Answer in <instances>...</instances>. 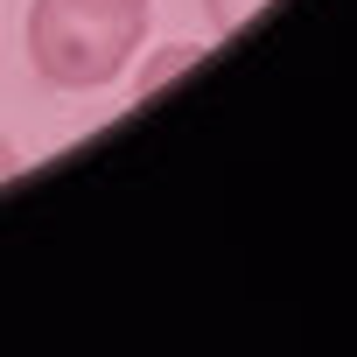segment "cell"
Here are the masks:
<instances>
[{
    "mask_svg": "<svg viewBox=\"0 0 357 357\" xmlns=\"http://www.w3.org/2000/svg\"><path fill=\"white\" fill-rule=\"evenodd\" d=\"M15 175H22V154H15L8 133H0V183H15Z\"/></svg>",
    "mask_w": 357,
    "mask_h": 357,
    "instance_id": "obj_4",
    "label": "cell"
},
{
    "mask_svg": "<svg viewBox=\"0 0 357 357\" xmlns=\"http://www.w3.org/2000/svg\"><path fill=\"white\" fill-rule=\"evenodd\" d=\"M133 8H154V0H133Z\"/></svg>",
    "mask_w": 357,
    "mask_h": 357,
    "instance_id": "obj_5",
    "label": "cell"
},
{
    "mask_svg": "<svg viewBox=\"0 0 357 357\" xmlns=\"http://www.w3.org/2000/svg\"><path fill=\"white\" fill-rule=\"evenodd\" d=\"M147 36V8L133 0H36L29 8V63L56 91L112 84Z\"/></svg>",
    "mask_w": 357,
    "mask_h": 357,
    "instance_id": "obj_1",
    "label": "cell"
},
{
    "mask_svg": "<svg viewBox=\"0 0 357 357\" xmlns=\"http://www.w3.org/2000/svg\"><path fill=\"white\" fill-rule=\"evenodd\" d=\"M259 8H266V0H204V15H211V29H218V36L245 29V22H252Z\"/></svg>",
    "mask_w": 357,
    "mask_h": 357,
    "instance_id": "obj_2",
    "label": "cell"
},
{
    "mask_svg": "<svg viewBox=\"0 0 357 357\" xmlns=\"http://www.w3.org/2000/svg\"><path fill=\"white\" fill-rule=\"evenodd\" d=\"M183 63H197V50H168L161 63H147V70H140V91H154V84H161L168 70H183Z\"/></svg>",
    "mask_w": 357,
    "mask_h": 357,
    "instance_id": "obj_3",
    "label": "cell"
}]
</instances>
